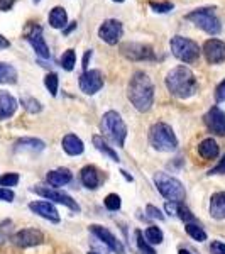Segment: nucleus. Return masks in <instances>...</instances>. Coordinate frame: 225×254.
I'll return each mask as SVG.
<instances>
[{
	"mask_svg": "<svg viewBox=\"0 0 225 254\" xmlns=\"http://www.w3.org/2000/svg\"><path fill=\"white\" fill-rule=\"evenodd\" d=\"M12 243H14L17 248H32V246H39L44 243V234L39 231V229H22V231L15 232L12 236Z\"/></svg>",
	"mask_w": 225,
	"mask_h": 254,
	"instance_id": "obj_13",
	"label": "nucleus"
},
{
	"mask_svg": "<svg viewBox=\"0 0 225 254\" xmlns=\"http://www.w3.org/2000/svg\"><path fill=\"white\" fill-rule=\"evenodd\" d=\"M146 214L151 217V219H158V220H165V215L161 214V210H159L158 207L154 205H147L146 207Z\"/></svg>",
	"mask_w": 225,
	"mask_h": 254,
	"instance_id": "obj_39",
	"label": "nucleus"
},
{
	"mask_svg": "<svg viewBox=\"0 0 225 254\" xmlns=\"http://www.w3.org/2000/svg\"><path fill=\"white\" fill-rule=\"evenodd\" d=\"M88 254H97V253H88Z\"/></svg>",
	"mask_w": 225,
	"mask_h": 254,
	"instance_id": "obj_51",
	"label": "nucleus"
},
{
	"mask_svg": "<svg viewBox=\"0 0 225 254\" xmlns=\"http://www.w3.org/2000/svg\"><path fill=\"white\" fill-rule=\"evenodd\" d=\"M208 175H225V156L220 159L219 165H217L215 168H212V170L208 171Z\"/></svg>",
	"mask_w": 225,
	"mask_h": 254,
	"instance_id": "obj_43",
	"label": "nucleus"
},
{
	"mask_svg": "<svg viewBox=\"0 0 225 254\" xmlns=\"http://www.w3.org/2000/svg\"><path fill=\"white\" fill-rule=\"evenodd\" d=\"M61 146H63L64 153L69 154V156H80L85 151V144L80 137H76L75 134H66L61 141Z\"/></svg>",
	"mask_w": 225,
	"mask_h": 254,
	"instance_id": "obj_20",
	"label": "nucleus"
},
{
	"mask_svg": "<svg viewBox=\"0 0 225 254\" xmlns=\"http://www.w3.org/2000/svg\"><path fill=\"white\" fill-rule=\"evenodd\" d=\"M215 100L219 102V104L220 102H225V80L215 90Z\"/></svg>",
	"mask_w": 225,
	"mask_h": 254,
	"instance_id": "obj_42",
	"label": "nucleus"
},
{
	"mask_svg": "<svg viewBox=\"0 0 225 254\" xmlns=\"http://www.w3.org/2000/svg\"><path fill=\"white\" fill-rule=\"evenodd\" d=\"M104 205L110 212H117L118 208H120V205H122L120 196H118L117 193H109L107 196H105V200H104Z\"/></svg>",
	"mask_w": 225,
	"mask_h": 254,
	"instance_id": "obj_34",
	"label": "nucleus"
},
{
	"mask_svg": "<svg viewBox=\"0 0 225 254\" xmlns=\"http://www.w3.org/2000/svg\"><path fill=\"white\" fill-rule=\"evenodd\" d=\"M149 5L154 12H159V14H166V12L173 10V7H174L173 3H169V2H151Z\"/></svg>",
	"mask_w": 225,
	"mask_h": 254,
	"instance_id": "obj_38",
	"label": "nucleus"
},
{
	"mask_svg": "<svg viewBox=\"0 0 225 254\" xmlns=\"http://www.w3.org/2000/svg\"><path fill=\"white\" fill-rule=\"evenodd\" d=\"M178 254H191V253L188 251V249H179V251H178Z\"/></svg>",
	"mask_w": 225,
	"mask_h": 254,
	"instance_id": "obj_48",
	"label": "nucleus"
},
{
	"mask_svg": "<svg viewBox=\"0 0 225 254\" xmlns=\"http://www.w3.org/2000/svg\"><path fill=\"white\" fill-rule=\"evenodd\" d=\"M7 48H10V41L0 34V49H7Z\"/></svg>",
	"mask_w": 225,
	"mask_h": 254,
	"instance_id": "obj_46",
	"label": "nucleus"
},
{
	"mask_svg": "<svg viewBox=\"0 0 225 254\" xmlns=\"http://www.w3.org/2000/svg\"><path fill=\"white\" fill-rule=\"evenodd\" d=\"M15 195L10 188H0V200L2 202H14Z\"/></svg>",
	"mask_w": 225,
	"mask_h": 254,
	"instance_id": "obj_40",
	"label": "nucleus"
},
{
	"mask_svg": "<svg viewBox=\"0 0 225 254\" xmlns=\"http://www.w3.org/2000/svg\"><path fill=\"white\" fill-rule=\"evenodd\" d=\"M176 215L179 219L183 220L185 224H190V222H195V215L191 214V210L188 208L186 205H183L181 202L178 203V210H176Z\"/></svg>",
	"mask_w": 225,
	"mask_h": 254,
	"instance_id": "obj_35",
	"label": "nucleus"
},
{
	"mask_svg": "<svg viewBox=\"0 0 225 254\" xmlns=\"http://www.w3.org/2000/svg\"><path fill=\"white\" fill-rule=\"evenodd\" d=\"M32 191L38 193L39 196H43V198H46V200H53V202H56V203H61V205L68 207L69 210H73V212L81 210L80 205L76 203V200H73L71 196H69L68 193H64V191H59L58 188L36 187V188H32Z\"/></svg>",
	"mask_w": 225,
	"mask_h": 254,
	"instance_id": "obj_8",
	"label": "nucleus"
},
{
	"mask_svg": "<svg viewBox=\"0 0 225 254\" xmlns=\"http://www.w3.org/2000/svg\"><path fill=\"white\" fill-rule=\"evenodd\" d=\"M59 64H61V68H63V69H66V71H71V69L75 68V64H76L75 51H73V49H68V51H64L63 56H61V60H59Z\"/></svg>",
	"mask_w": 225,
	"mask_h": 254,
	"instance_id": "obj_30",
	"label": "nucleus"
},
{
	"mask_svg": "<svg viewBox=\"0 0 225 254\" xmlns=\"http://www.w3.org/2000/svg\"><path fill=\"white\" fill-rule=\"evenodd\" d=\"M80 90L87 95H95L104 87V75L100 69H87L80 75Z\"/></svg>",
	"mask_w": 225,
	"mask_h": 254,
	"instance_id": "obj_10",
	"label": "nucleus"
},
{
	"mask_svg": "<svg viewBox=\"0 0 225 254\" xmlns=\"http://www.w3.org/2000/svg\"><path fill=\"white\" fill-rule=\"evenodd\" d=\"M19 104L15 97H12L9 92L0 90V121H7L15 114Z\"/></svg>",
	"mask_w": 225,
	"mask_h": 254,
	"instance_id": "obj_19",
	"label": "nucleus"
},
{
	"mask_svg": "<svg viewBox=\"0 0 225 254\" xmlns=\"http://www.w3.org/2000/svg\"><path fill=\"white\" fill-rule=\"evenodd\" d=\"M198 154L203 159H215L219 156V144H217L215 139H212V137L203 139L198 144Z\"/></svg>",
	"mask_w": 225,
	"mask_h": 254,
	"instance_id": "obj_24",
	"label": "nucleus"
},
{
	"mask_svg": "<svg viewBox=\"0 0 225 254\" xmlns=\"http://www.w3.org/2000/svg\"><path fill=\"white\" fill-rule=\"evenodd\" d=\"M144 239L147 241L149 244H161L163 239H165V234H163V231L156 225H151V227H147L144 231Z\"/></svg>",
	"mask_w": 225,
	"mask_h": 254,
	"instance_id": "obj_28",
	"label": "nucleus"
},
{
	"mask_svg": "<svg viewBox=\"0 0 225 254\" xmlns=\"http://www.w3.org/2000/svg\"><path fill=\"white\" fill-rule=\"evenodd\" d=\"M203 53L210 64H219L225 61V43L220 39H208L203 44Z\"/></svg>",
	"mask_w": 225,
	"mask_h": 254,
	"instance_id": "obj_16",
	"label": "nucleus"
},
{
	"mask_svg": "<svg viewBox=\"0 0 225 254\" xmlns=\"http://www.w3.org/2000/svg\"><path fill=\"white\" fill-rule=\"evenodd\" d=\"M122 56H125L127 60L132 61H149V60H156L153 48L147 46L142 43H125L120 46Z\"/></svg>",
	"mask_w": 225,
	"mask_h": 254,
	"instance_id": "obj_9",
	"label": "nucleus"
},
{
	"mask_svg": "<svg viewBox=\"0 0 225 254\" xmlns=\"http://www.w3.org/2000/svg\"><path fill=\"white\" fill-rule=\"evenodd\" d=\"M113 2H118V3H120V2H124V0H113Z\"/></svg>",
	"mask_w": 225,
	"mask_h": 254,
	"instance_id": "obj_49",
	"label": "nucleus"
},
{
	"mask_svg": "<svg viewBox=\"0 0 225 254\" xmlns=\"http://www.w3.org/2000/svg\"><path fill=\"white\" fill-rule=\"evenodd\" d=\"M41 2V0H34V3H39Z\"/></svg>",
	"mask_w": 225,
	"mask_h": 254,
	"instance_id": "obj_50",
	"label": "nucleus"
},
{
	"mask_svg": "<svg viewBox=\"0 0 225 254\" xmlns=\"http://www.w3.org/2000/svg\"><path fill=\"white\" fill-rule=\"evenodd\" d=\"M10 232H12V222L10 220H3L0 222V246L5 244L10 237Z\"/></svg>",
	"mask_w": 225,
	"mask_h": 254,
	"instance_id": "obj_37",
	"label": "nucleus"
},
{
	"mask_svg": "<svg viewBox=\"0 0 225 254\" xmlns=\"http://www.w3.org/2000/svg\"><path fill=\"white\" fill-rule=\"evenodd\" d=\"M29 208H31L32 212H34L36 215L43 217V219L49 220V222L58 224L59 220H61L58 210H56V207L51 205L49 202H44V200H39V202H31Z\"/></svg>",
	"mask_w": 225,
	"mask_h": 254,
	"instance_id": "obj_17",
	"label": "nucleus"
},
{
	"mask_svg": "<svg viewBox=\"0 0 225 254\" xmlns=\"http://www.w3.org/2000/svg\"><path fill=\"white\" fill-rule=\"evenodd\" d=\"M14 3H15V0H0V10H2V12L10 10Z\"/></svg>",
	"mask_w": 225,
	"mask_h": 254,
	"instance_id": "obj_44",
	"label": "nucleus"
},
{
	"mask_svg": "<svg viewBox=\"0 0 225 254\" xmlns=\"http://www.w3.org/2000/svg\"><path fill=\"white\" fill-rule=\"evenodd\" d=\"M210 253L212 254H225V244L222 241H214L210 244Z\"/></svg>",
	"mask_w": 225,
	"mask_h": 254,
	"instance_id": "obj_41",
	"label": "nucleus"
},
{
	"mask_svg": "<svg viewBox=\"0 0 225 254\" xmlns=\"http://www.w3.org/2000/svg\"><path fill=\"white\" fill-rule=\"evenodd\" d=\"M17 81V69L9 63L0 61V85L2 83H15Z\"/></svg>",
	"mask_w": 225,
	"mask_h": 254,
	"instance_id": "obj_27",
	"label": "nucleus"
},
{
	"mask_svg": "<svg viewBox=\"0 0 225 254\" xmlns=\"http://www.w3.org/2000/svg\"><path fill=\"white\" fill-rule=\"evenodd\" d=\"M210 215L217 220L225 219V191L214 193L210 198Z\"/></svg>",
	"mask_w": 225,
	"mask_h": 254,
	"instance_id": "obj_23",
	"label": "nucleus"
},
{
	"mask_svg": "<svg viewBox=\"0 0 225 254\" xmlns=\"http://www.w3.org/2000/svg\"><path fill=\"white\" fill-rule=\"evenodd\" d=\"M58 75L56 73H48L46 76H44V85H46V88L49 90V93H51L53 97H56V93H58Z\"/></svg>",
	"mask_w": 225,
	"mask_h": 254,
	"instance_id": "obj_33",
	"label": "nucleus"
},
{
	"mask_svg": "<svg viewBox=\"0 0 225 254\" xmlns=\"http://www.w3.org/2000/svg\"><path fill=\"white\" fill-rule=\"evenodd\" d=\"M49 24L55 29H64L68 24V14L63 7H55L51 12H49Z\"/></svg>",
	"mask_w": 225,
	"mask_h": 254,
	"instance_id": "obj_25",
	"label": "nucleus"
},
{
	"mask_svg": "<svg viewBox=\"0 0 225 254\" xmlns=\"http://www.w3.org/2000/svg\"><path fill=\"white\" fill-rule=\"evenodd\" d=\"M20 104H22V107L29 114H38L43 110V105H41L34 97H22L20 98Z\"/></svg>",
	"mask_w": 225,
	"mask_h": 254,
	"instance_id": "obj_31",
	"label": "nucleus"
},
{
	"mask_svg": "<svg viewBox=\"0 0 225 254\" xmlns=\"http://www.w3.org/2000/svg\"><path fill=\"white\" fill-rule=\"evenodd\" d=\"M186 20H191L196 27L203 29L208 34L215 36L222 31V24L215 15L214 9H196L186 15Z\"/></svg>",
	"mask_w": 225,
	"mask_h": 254,
	"instance_id": "obj_7",
	"label": "nucleus"
},
{
	"mask_svg": "<svg viewBox=\"0 0 225 254\" xmlns=\"http://www.w3.org/2000/svg\"><path fill=\"white\" fill-rule=\"evenodd\" d=\"M102 132L104 136H107L113 144L117 146H124L125 144V137H127V126L122 121L120 114H117L115 110H109L104 114L100 122Z\"/></svg>",
	"mask_w": 225,
	"mask_h": 254,
	"instance_id": "obj_3",
	"label": "nucleus"
},
{
	"mask_svg": "<svg viewBox=\"0 0 225 254\" xmlns=\"http://www.w3.org/2000/svg\"><path fill=\"white\" fill-rule=\"evenodd\" d=\"M166 87L171 95L178 98H190L198 92V81L195 73L185 64L173 68L166 75Z\"/></svg>",
	"mask_w": 225,
	"mask_h": 254,
	"instance_id": "obj_2",
	"label": "nucleus"
},
{
	"mask_svg": "<svg viewBox=\"0 0 225 254\" xmlns=\"http://www.w3.org/2000/svg\"><path fill=\"white\" fill-rule=\"evenodd\" d=\"M80 180L85 188H88V190H97L102 183V173L97 166L88 165L80 171Z\"/></svg>",
	"mask_w": 225,
	"mask_h": 254,
	"instance_id": "obj_18",
	"label": "nucleus"
},
{
	"mask_svg": "<svg viewBox=\"0 0 225 254\" xmlns=\"http://www.w3.org/2000/svg\"><path fill=\"white\" fill-rule=\"evenodd\" d=\"M26 39L41 60L51 58V51H49L46 41H44V38H43V29H41V26H38V24H32V26L29 27V31L26 32Z\"/></svg>",
	"mask_w": 225,
	"mask_h": 254,
	"instance_id": "obj_11",
	"label": "nucleus"
},
{
	"mask_svg": "<svg viewBox=\"0 0 225 254\" xmlns=\"http://www.w3.org/2000/svg\"><path fill=\"white\" fill-rule=\"evenodd\" d=\"M136 243H137L139 251L142 254H156L153 246L147 243V241H144V234H142L141 231H136Z\"/></svg>",
	"mask_w": 225,
	"mask_h": 254,
	"instance_id": "obj_32",
	"label": "nucleus"
},
{
	"mask_svg": "<svg viewBox=\"0 0 225 254\" xmlns=\"http://www.w3.org/2000/svg\"><path fill=\"white\" fill-rule=\"evenodd\" d=\"M207 129L215 136H225V112L220 107L214 105L203 117Z\"/></svg>",
	"mask_w": 225,
	"mask_h": 254,
	"instance_id": "obj_14",
	"label": "nucleus"
},
{
	"mask_svg": "<svg viewBox=\"0 0 225 254\" xmlns=\"http://www.w3.org/2000/svg\"><path fill=\"white\" fill-rule=\"evenodd\" d=\"M90 231H92L93 236H97L102 243L107 246L110 251H113L117 254H125V249H124V246H122V243L109 231L107 227H102V225L93 224V225H90Z\"/></svg>",
	"mask_w": 225,
	"mask_h": 254,
	"instance_id": "obj_15",
	"label": "nucleus"
},
{
	"mask_svg": "<svg viewBox=\"0 0 225 254\" xmlns=\"http://www.w3.org/2000/svg\"><path fill=\"white\" fill-rule=\"evenodd\" d=\"M127 97L130 104L139 112H147L154 105V85L149 75L144 71H136L129 81Z\"/></svg>",
	"mask_w": 225,
	"mask_h": 254,
	"instance_id": "obj_1",
	"label": "nucleus"
},
{
	"mask_svg": "<svg viewBox=\"0 0 225 254\" xmlns=\"http://www.w3.org/2000/svg\"><path fill=\"white\" fill-rule=\"evenodd\" d=\"M178 203H179V202H168V203H166V212H168V214H169V215H176Z\"/></svg>",
	"mask_w": 225,
	"mask_h": 254,
	"instance_id": "obj_45",
	"label": "nucleus"
},
{
	"mask_svg": "<svg viewBox=\"0 0 225 254\" xmlns=\"http://www.w3.org/2000/svg\"><path fill=\"white\" fill-rule=\"evenodd\" d=\"M185 229H186V234L190 236L191 239L198 241V243H203V241H207V232L203 231V229L200 227L198 224L190 222V224L185 225Z\"/></svg>",
	"mask_w": 225,
	"mask_h": 254,
	"instance_id": "obj_29",
	"label": "nucleus"
},
{
	"mask_svg": "<svg viewBox=\"0 0 225 254\" xmlns=\"http://www.w3.org/2000/svg\"><path fill=\"white\" fill-rule=\"evenodd\" d=\"M154 185L158 187L159 193L169 200V202H181L186 195L183 183L179 180L173 178V176L163 173V171L154 175Z\"/></svg>",
	"mask_w": 225,
	"mask_h": 254,
	"instance_id": "obj_5",
	"label": "nucleus"
},
{
	"mask_svg": "<svg viewBox=\"0 0 225 254\" xmlns=\"http://www.w3.org/2000/svg\"><path fill=\"white\" fill-rule=\"evenodd\" d=\"M149 142L156 151L161 153H171L178 147L176 134L173 132L171 126L165 124V122H156L149 129Z\"/></svg>",
	"mask_w": 225,
	"mask_h": 254,
	"instance_id": "obj_4",
	"label": "nucleus"
},
{
	"mask_svg": "<svg viewBox=\"0 0 225 254\" xmlns=\"http://www.w3.org/2000/svg\"><path fill=\"white\" fill-rule=\"evenodd\" d=\"M44 147H46V144H44L41 139L22 137L14 144V151H15V153H26V151H31V153H39V151H43Z\"/></svg>",
	"mask_w": 225,
	"mask_h": 254,
	"instance_id": "obj_21",
	"label": "nucleus"
},
{
	"mask_svg": "<svg viewBox=\"0 0 225 254\" xmlns=\"http://www.w3.org/2000/svg\"><path fill=\"white\" fill-rule=\"evenodd\" d=\"M92 58V51H87L85 53V58H83V71L88 69V60Z\"/></svg>",
	"mask_w": 225,
	"mask_h": 254,
	"instance_id": "obj_47",
	"label": "nucleus"
},
{
	"mask_svg": "<svg viewBox=\"0 0 225 254\" xmlns=\"http://www.w3.org/2000/svg\"><path fill=\"white\" fill-rule=\"evenodd\" d=\"M92 141H93V146L97 147L100 153H104L105 156H109L112 161H115V163H118L120 161V158H118V154L115 153V149H113L112 146H109V142L105 141L104 137L102 136H98V134H95V136L92 137Z\"/></svg>",
	"mask_w": 225,
	"mask_h": 254,
	"instance_id": "obj_26",
	"label": "nucleus"
},
{
	"mask_svg": "<svg viewBox=\"0 0 225 254\" xmlns=\"http://www.w3.org/2000/svg\"><path fill=\"white\" fill-rule=\"evenodd\" d=\"M171 53L174 55V58H178L183 63H195L200 58V46L195 41L183 38V36H174L169 41Z\"/></svg>",
	"mask_w": 225,
	"mask_h": 254,
	"instance_id": "obj_6",
	"label": "nucleus"
},
{
	"mask_svg": "<svg viewBox=\"0 0 225 254\" xmlns=\"http://www.w3.org/2000/svg\"><path fill=\"white\" fill-rule=\"evenodd\" d=\"M46 178H48V183L53 188H58V187H63V185H66V183L71 182L73 175L68 168H58V170L49 171Z\"/></svg>",
	"mask_w": 225,
	"mask_h": 254,
	"instance_id": "obj_22",
	"label": "nucleus"
},
{
	"mask_svg": "<svg viewBox=\"0 0 225 254\" xmlns=\"http://www.w3.org/2000/svg\"><path fill=\"white\" fill-rule=\"evenodd\" d=\"M122 34H124V29H122L120 20H117V19L104 20V24H102L100 29H98V38L102 41H105L107 44H110V46L117 44L118 41H120Z\"/></svg>",
	"mask_w": 225,
	"mask_h": 254,
	"instance_id": "obj_12",
	"label": "nucleus"
},
{
	"mask_svg": "<svg viewBox=\"0 0 225 254\" xmlns=\"http://www.w3.org/2000/svg\"><path fill=\"white\" fill-rule=\"evenodd\" d=\"M19 180L20 178L17 173H5L3 176H0V185H2V188H10L17 185Z\"/></svg>",
	"mask_w": 225,
	"mask_h": 254,
	"instance_id": "obj_36",
	"label": "nucleus"
}]
</instances>
